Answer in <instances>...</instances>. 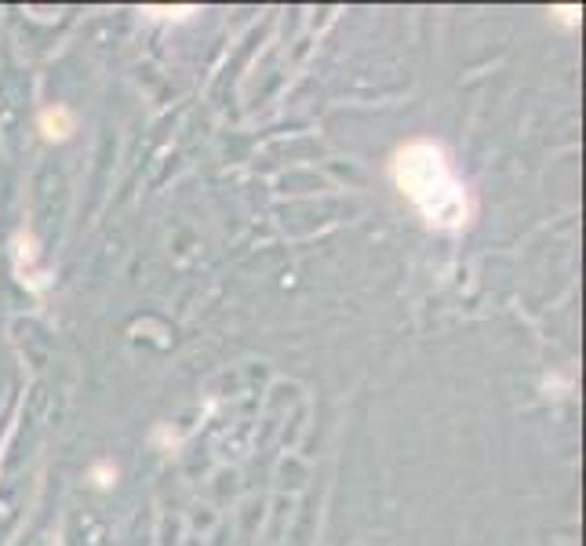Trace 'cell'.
Segmentation results:
<instances>
[{
	"label": "cell",
	"instance_id": "obj_1",
	"mask_svg": "<svg viewBox=\"0 0 586 546\" xmlns=\"http://www.w3.org/2000/svg\"><path fill=\"white\" fill-rule=\"evenodd\" d=\"M390 175L401 197L412 201V208L437 230H463L474 215L470 193L463 179L455 175L452 157L441 142L412 139L394 153Z\"/></svg>",
	"mask_w": 586,
	"mask_h": 546
},
{
	"label": "cell",
	"instance_id": "obj_2",
	"mask_svg": "<svg viewBox=\"0 0 586 546\" xmlns=\"http://www.w3.org/2000/svg\"><path fill=\"white\" fill-rule=\"evenodd\" d=\"M37 132H41L44 142H66L77 132V117H73L70 106H48L37 117Z\"/></svg>",
	"mask_w": 586,
	"mask_h": 546
},
{
	"label": "cell",
	"instance_id": "obj_3",
	"mask_svg": "<svg viewBox=\"0 0 586 546\" xmlns=\"http://www.w3.org/2000/svg\"><path fill=\"white\" fill-rule=\"evenodd\" d=\"M91 477H95V485L99 488H110L113 481H117V466H95V474Z\"/></svg>",
	"mask_w": 586,
	"mask_h": 546
}]
</instances>
